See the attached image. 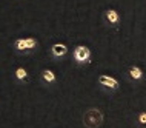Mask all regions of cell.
<instances>
[{
  "mask_svg": "<svg viewBox=\"0 0 146 128\" xmlns=\"http://www.w3.org/2000/svg\"><path fill=\"white\" fill-rule=\"evenodd\" d=\"M128 74L132 80H140V79H143V71H141L139 66H131L128 70Z\"/></svg>",
  "mask_w": 146,
  "mask_h": 128,
  "instance_id": "ba28073f",
  "label": "cell"
},
{
  "mask_svg": "<svg viewBox=\"0 0 146 128\" xmlns=\"http://www.w3.org/2000/svg\"><path fill=\"white\" fill-rule=\"evenodd\" d=\"M40 76H42V80L45 83H56V80H57L52 70H43Z\"/></svg>",
  "mask_w": 146,
  "mask_h": 128,
  "instance_id": "52a82bcc",
  "label": "cell"
},
{
  "mask_svg": "<svg viewBox=\"0 0 146 128\" xmlns=\"http://www.w3.org/2000/svg\"><path fill=\"white\" fill-rule=\"evenodd\" d=\"M66 53H68V46H66L65 43H54V45L51 46V54L57 59L66 56Z\"/></svg>",
  "mask_w": 146,
  "mask_h": 128,
  "instance_id": "5b68a950",
  "label": "cell"
},
{
  "mask_svg": "<svg viewBox=\"0 0 146 128\" xmlns=\"http://www.w3.org/2000/svg\"><path fill=\"white\" fill-rule=\"evenodd\" d=\"M105 20L111 26H117L118 22H120V14H118L115 9H108L105 13Z\"/></svg>",
  "mask_w": 146,
  "mask_h": 128,
  "instance_id": "8992f818",
  "label": "cell"
},
{
  "mask_svg": "<svg viewBox=\"0 0 146 128\" xmlns=\"http://www.w3.org/2000/svg\"><path fill=\"white\" fill-rule=\"evenodd\" d=\"M137 122H139L140 125H146V113H145V111L137 116Z\"/></svg>",
  "mask_w": 146,
  "mask_h": 128,
  "instance_id": "30bf717a",
  "label": "cell"
},
{
  "mask_svg": "<svg viewBox=\"0 0 146 128\" xmlns=\"http://www.w3.org/2000/svg\"><path fill=\"white\" fill-rule=\"evenodd\" d=\"M72 56H74V60H76L78 65H88V63H91V57H92L91 50L85 45H78V46L74 48Z\"/></svg>",
  "mask_w": 146,
  "mask_h": 128,
  "instance_id": "7a4b0ae2",
  "label": "cell"
},
{
  "mask_svg": "<svg viewBox=\"0 0 146 128\" xmlns=\"http://www.w3.org/2000/svg\"><path fill=\"white\" fill-rule=\"evenodd\" d=\"M97 82L100 83L102 86L108 88V90H118V86H120V83H118L117 79H115V77H111V76H108V74L98 76Z\"/></svg>",
  "mask_w": 146,
  "mask_h": 128,
  "instance_id": "277c9868",
  "label": "cell"
},
{
  "mask_svg": "<svg viewBox=\"0 0 146 128\" xmlns=\"http://www.w3.org/2000/svg\"><path fill=\"white\" fill-rule=\"evenodd\" d=\"M15 79H17L19 82H25L26 79H28V71L22 66L17 68V70H15Z\"/></svg>",
  "mask_w": 146,
  "mask_h": 128,
  "instance_id": "9c48e42d",
  "label": "cell"
},
{
  "mask_svg": "<svg viewBox=\"0 0 146 128\" xmlns=\"http://www.w3.org/2000/svg\"><path fill=\"white\" fill-rule=\"evenodd\" d=\"M14 48L19 53H29L37 48V40L33 37H26V39H15L14 40Z\"/></svg>",
  "mask_w": 146,
  "mask_h": 128,
  "instance_id": "3957f363",
  "label": "cell"
},
{
  "mask_svg": "<svg viewBox=\"0 0 146 128\" xmlns=\"http://www.w3.org/2000/svg\"><path fill=\"white\" fill-rule=\"evenodd\" d=\"M103 123V113L98 108H88L83 114V125L86 128H98Z\"/></svg>",
  "mask_w": 146,
  "mask_h": 128,
  "instance_id": "6da1fadb",
  "label": "cell"
}]
</instances>
